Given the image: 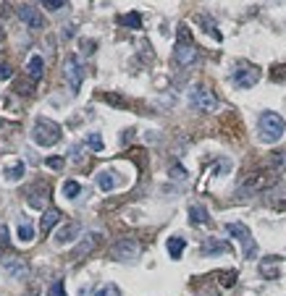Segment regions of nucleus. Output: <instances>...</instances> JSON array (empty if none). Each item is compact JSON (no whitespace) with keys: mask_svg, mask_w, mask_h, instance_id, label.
Here are the masks:
<instances>
[{"mask_svg":"<svg viewBox=\"0 0 286 296\" xmlns=\"http://www.w3.org/2000/svg\"><path fill=\"white\" fill-rule=\"evenodd\" d=\"M63 76H66L71 92L76 95V92L81 89V81H84V68H81L76 55H66V60H63Z\"/></svg>","mask_w":286,"mask_h":296,"instance_id":"6","label":"nucleus"},{"mask_svg":"<svg viewBox=\"0 0 286 296\" xmlns=\"http://www.w3.org/2000/svg\"><path fill=\"white\" fill-rule=\"evenodd\" d=\"M32 139L34 144H40V147H53V144H58L61 142V126L50 121V118H37L34 126H32Z\"/></svg>","mask_w":286,"mask_h":296,"instance_id":"2","label":"nucleus"},{"mask_svg":"<svg viewBox=\"0 0 286 296\" xmlns=\"http://www.w3.org/2000/svg\"><path fill=\"white\" fill-rule=\"evenodd\" d=\"M189 105L202 110V113H215L218 110V100L208 87H192L189 89Z\"/></svg>","mask_w":286,"mask_h":296,"instance_id":"5","label":"nucleus"},{"mask_svg":"<svg viewBox=\"0 0 286 296\" xmlns=\"http://www.w3.org/2000/svg\"><path fill=\"white\" fill-rule=\"evenodd\" d=\"M228 249H231V246H228L226 241H218V238H208V241L202 244V254H205V257H210V254H226Z\"/></svg>","mask_w":286,"mask_h":296,"instance_id":"20","label":"nucleus"},{"mask_svg":"<svg viewBox=\"0 0 286 296\" xmlns=\"http://www.w3.org/2000/svg\"><path fill=\"white\" fill-rule=\"evenodd\" d=\"M271 165L276 171H281V168H286V152H276L273 157H271Z\"/></svg>","mask_w":286,"mask_h":296,"instance_id":"29","label":"nucleus"},{"mask_svg":"<svg viewBox=\"0 0 286 296\" xmlns=\"http://www.w3.org/2000/svg\"><path fill=\"white\" fill-rule=\"evenodd\" d=\"M45 165H48V168H53V171H61L63 165H66V160H63V157H48V160H45Z\"/></svg>","mask_w":286,"mask_h":296,"instance_id":"31","label":"nucleus"},{"mask_svg":"<svg viewBox=\"0 0 286 296\" xmlns=\"http://www.w3.org/2000/svg\"><path fill=\"white\" fill-rule=\"evenodd\" d=\"M61 220V212L55 210V207H50V210H45V215H42V220H40V231L42 234H50L53 231V226Z\"/></svg>","mask_w":286,"mask_h":296,"instance_id":"21","label":"nucleus"},{"mask_svg":"<svg viewBox=\"0 0 286 296\" xmlns=\"http://www.w3.org/2000/svg\"><path fill=\"white\" fill-rule=\"evenodd\" d=\"M24 173H26L24 160H16L11 168H3V178H5L8 183H16V181H21V178H24Z\"/></svg>","mask_w":286,"mask_h":296,"instance_id":"19","label":"nucleus"},{"mask_svg":"<svg viewBox=\"0 0 286 296\" xmlns=\"http://www.w3.org/2000/svg\"><path fill=\"white\" fill-rule=\"evenodd\" d=\"M257 270H260V278L265 281H276V278H281V257H263L260 265H257Z\"/></svg>","mask_w":286,"mask_h":296,"instance_id":"11","label":"nucleus"},{"mask_svg":"<svg viewBox=\"0 0 286 296\" xmlns=\"http://www.w3.org/2000/svg\"><path fill=\"white\" fill-rule=\"evenodd\" d=\"M103 100H105V103H110V105H116V108H124L126 105L118 95H103Z\"/></svg>","mask_w":286,"mask_h":296,"instance_id":"35","label":"nucleus"},{"mask_svg":"<svg viewBox=\"0 0 286 296\" xmlns=\"http://www.w3.org/2000/svg\"><path fill=\"white\" fill-rule=\"evenodd\" d=\"M16 238H18L21 244H32V241H34V228H32V223H29V220H21V223H18Z\"/></svg>","mask_w":286,"mask_h":296,"instance_id":"23","label":"nucleus"},{"mask_svg":"<svg viewBox=\"0 0 286 296\" xmlns=\"http://www.w3.org/2000/svg\"><path fill=\"white\" fill-rule=\"evenodd\" d=\"M3 270L11 275V278H24L26 275V262L21 257H5L3 260Z\"/></svg>","mask_w":286,"mask_h":296,"instance_id":"16","label":"nucleus"},{"mask_svg":"<svg viewBox=\"0 0 286 296\" xmlns=\"http://www.w3.org/2000/svg\"><path fill=\"white\" fill-rule=\"evenodd\" d=\"M189 223H192V226H205V223H210L208 210L202 207V205H192V207H189Z\"/></svg>","mask_w":286,"mask_h":296,"instance_id":"22","label":"nucleus"},{"mask_svg":"<svg viewBox=\"0 0 286 296\" xmlns=\"http://www.w3.org/2000/svg\"><path fill=\"white\" fill-rule=\"evenodd\" d=\"M81 234V223H76V220H69L66 226H61L58 228V234H55V244L63 246V244H71V241H76Z\"/></svg>","mask_w":286,"mask_h":296,"instance_id":"12","label":"nucleus"},{"mask_svg":"<svg viewBox=\"0 0 286 296\" xmlns=\"http://www.w3.org/2000/svg\"><path fill=\"white\" fill-rule=\"evenodd\" d=\"M97 244H100V234H89L87 238H81V244L71 252V260H81V257L92 254L97 249Z\"/></svg>","mask_w":286,"mask_h":296,"instance_id":"13","label":"nucleus"},{"mask_svg":"<svg viewBox=\"0 0 286 296\" xmlns=\"http://www.w3.org/2000/svg\"><path fill=\"white\" fill-rule=\"evenodd\" d=\"M137 254H140V244H137L134 238H121V241H116L113 249H110V257L118 262H132V260H137Z\"/></svg>","mask_w":286,"mask_h":296,"instance_id":"9","label":"nucleus"},{"mask_svg":"<svg viewBox=\"0 0 286 296\" xmlns=\"http://www.w3.org/2000/svg\"><path fill=\"white\" fill-rule=\"evenodd\" d=\"M165 249H168L171 260H181L184 249H187V241H184V236H168V241H165Z\"/></svg>","mask_w":286,"mask_h":296,"instance_id":"18","label":"nucleus"},{"mask_svg":"<svg viewBox=\"0 0 286 296\" xmlns=\"http://www.w3.org/2000/svg\"><path fill=\"white\" fill-rule=\"evenodd\" d=\"M95 48H97V42H95V40H81V50H84L87 55L95 53Z\"/></svg>","mask_w":286,"mask_h":296,"instance_id":"36","label":"nucleus"},{"mask_svg":"<svg viewBox=\"0 0 286 296\" xmlns=\"http://www.w3.org/2000/svg\"><path fill=\"white\" fill-rule=\"evenodd\" d=\"M257 128H260V142L276 144L286 134V121L279 113H273V110H263L260 121H257Z\"/></svg>","mask_w":286,"mask_h":296,"instance_id":"1","label":"nucleus"},{"mask_svg":"<svg viewBox=\"0 0 286 296\" xmlns=\"http://www.w3.org/2000/svg\"><path fill=\"white\" fill-rule=\"evenodd\" d=\"M231 79H234V84L239 89H250V87H255L257 81H260V68L252 66V63H239V66L234 68V73H231Z\"/></svg>","mask_w":286,"mask_h":296,"instance_id":"7","label":"nucleus"},{"mask_svg":"<svg viewBox=\"0 0 286 296\" xmlns=\"http://www.w3.org/2000/svg\"><path fill=\"white\" fill-rule=\"evenodd\" d=\"M61 191H63V197H66V199H76L81 194V183L73 181V178H66V181H63V186H61Z\"/></svg>","mask_w":286,"mask_h":296,"instance_id":"25","label":"nucleus"},{"mask_svg":"<svg viewBox=\"0 0 286 296\" xmlns=\"http://www.w3.org/2000/svg\"><path fill=\"white\" fill-rule=\"evenodd\" d=\"M197 24H202V32H208L213 40H218L220 42V32H218V26H215V21L210 16H205V13H200L197 16Z\"/></svg>","mask_w":286,"mask_h":296,"instance_id":"24","label":"nucleus"},{"mask_svg":"<svg viewBox=\"0 0 286 296\" xmlns=\"http://www.w3.org/2000/svg\"><path fill=\"white\" fill-rule=\"evenodd\" d=\"M95 296H118V289H116L113 283H108V286H103V289H100Z\"/></svg>","mask_w":286,"mask_h":296,"instance_id":"33","label":"nucleus"},{"mask_svg":"<svg viewBox=\"0 0 286 296\" xmlns=\"http://www.w3.org/2000/svg\"><path fill=\"white\" fill-rule=\"evenodd\" d=\"M171 176H173V178H179V181H184V178H187V171H184L181 165H173V168H171Z\"/></svg>","mask_w":286,"mask_h":296,"instance_id":"37","label":"nucleus"},{"mask_svg":"<svg viewBox=\"0 0 286 296\" xmlns=\"http://www.w3.org/2000/svg\"><path fill=\"white\" fill-rule=\"evenodd\" d=\"M97 186L103 189V191H113V189L121 186V178L116 176V171L105 168V171H100V173H97Z\"/></svg>","mask_w":286,"mask_h":296,"instance_id":"15","label":"nucleus"},{"mask_svg":"<svg viewBox=\"0 0 286 296\" xmlns=\"http://www.w3.org/2000/svg\"><path fill=\"white\" fill-rule=\"evenodd\" d=\"M26 73H29V79L34 81H40L45 76V58L42 55H29V60H26Z\"/></svg>","mask_w":286,"mask_h":296,"instance_id":"17","label":"nucleus"},{"mask_svg":"<svg viewBox=\"0 0 286 296\" xmlns=\"http://www.w3.org/2000/svg\"><path fill=\"white\" fill-rule=\"evenodd\" d=\"M121 24L129 26V29H142V16L137 13V11H132V13L121 16Z\"/></svg>","mask_w":286,"mask_h":296,"instance_id":"26","label":"nucleus"},{"mask_svg":"<svg viewBox=\"0 0 286 296\" xmlns=\"http://www.w3.org/2000/svg\"><path fill=\"white\" fill-rule=\"evenodd\" d=\"M271 79L273 81H286V66H276L271 71Z\"/></svg>","mask_w":286,"mask_h":296,"instance_id":"32","label":"nucleus"},{"mask_svg":"<svg viewBox=\"0 0 286 296\" xmlns=\"http://www.w3.org/2000/svg\"><path fill=\"white\" fill-rule=\"evenodd\" d=\"M26 202H29V207H34V210H45V205H48V186L37 183V186L26 194Z\"/></svg>","mask_w":286,"mask_h":296,"instance_id":"14","label":"nucleus"},{"mask_svg":"<svg viewBox=\"0 0 286 296\" xmlns=\"http://www.w3.org/2000/svg\"><path fill=\"white\" fill-rule=\"evenodd\" d=\"M11 76H13V68L8 63H0V81H8Z\"/></svg>","mask_w":286,"mask_h":296,"instance_id":"34","label":"nucleus"},{"mask_svg":"<svg viewBox=\"0 0 286 296\" xmlns=\"http://www.w3.org/2000/svg\"><path fill=\"white\" fill-rule=\"evenodd\" d=\"M18 18H21L29 29H42V26H45V16L37 11V5H29V3L18 5Z\"/></svg>","mask_w":286,"mask_h":296,"instance_id":"10","label":"nucleus"},{"mask_svg":"<svg viewBox=\"0 0 286 296\" xmlns=\"http://www.w3.org/2000/svg\"><path fill=\"white\" fill-rule=\"evenodd\" d=\"M48 296H66V286H63V281H53L50 289H48Z\"/></svg>","mask_w":286,"mask_h":296,"instance_id":"28","label":"nucleus"},{"mask_svg":"<svg viewBox=\"0 0 286 296\" xmlns=\"http://www.w3.org/2000/svg\"><path fill=\"white\" fill-rule=\"evenodd\" d=\"M87 147H89V150L92 152H103V136H100L97 131H92V134H87Z\"/></svg>","mask_w":286,"mask_h":296,"instance_id":"27","label":"nucleus"},{"mask_svg":"<svg viewBox=\"0 0 286 296\" xmlns=\"http://www.w3.org/2000/svg\"><path fill=\"white\" fill-rule=\"evenodd\" d=\"M276 178H279V171H257V173H252L250 178L242 183V194L268 189V186H273V183H276Z\"/></svg>","mask_w":286,"mask_h":296,"instance_id":"8","label":"nucleus"},{"mask_svg":"<svg viewBox=\"0 0 286 296\" xmlns=\"http://www.w3.org/2000/svg\"><path fill=\"white\" fill-rule=\"evenodd\" d=\"M173 60H176L179 66H192V63L197 60V48L189 40L187 24L179 26V42H176V48H173Z\"/></svg>","mask_w":286,"mask_h":296,"instance_id":"3","label":"nucleus"},{"mask_svg":"<svg viewBox=\"0 0 286 296\" xmlns=\"http://www.w3.org/2000/svg\"><path fill=\"white\" fill-rule=\"evenodd\" d=\"M42 3H45V8H48V11H61V8L69 5L66 0H42Z\"/></svg>","mask_w":286,"mask_h":296,"instance_id":"30","label":"nucleus"},{"mask_svg":"<svg viewBox=\"0 0 286 296\" xmlns=\"http://www.w3.org/2000/svg\"><path fill=\"white\" fill-rule=\"evenodd\" d=\"M226 231L236 238L239 244H242L244 260H255V257H257V244H255V238L250 234V228H247L244 223H226Z\"/></svg>","mask_w":286,"mask_h":296,"instance_id":"4","label":"nucleus"}]
</instances>
